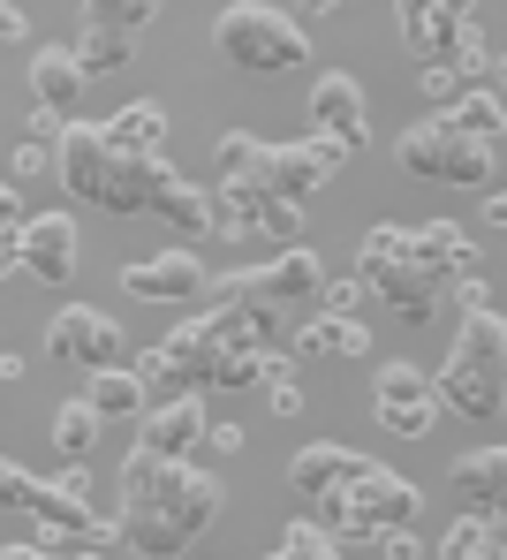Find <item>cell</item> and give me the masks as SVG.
I'll return each mask as SVG.
<instances>
[{
	"instance_id": "6da1fadb",
	"label": "cell",
	"mask_w": 507,
	"mask_h": 560,
	"mask_svg": "<svg viewBox=\"0 0 507 560\" xmlns=\"http://www.w3.org/2000/svg\"><path fill=\"white\" fill-rule=\"evenodd\" d=\"M220 477L198 463H160L144 447H129L121 463V515H114V538L137 560H182L190 538H204L220 523Z\"/></svg>"
},
{
	"instance_id": "7a4b0ae2",
	"label": "cell",
	"mask_w": 507,
	"mask_h": 560,
	"mask_svg": "<svg viewBox=\"0 0 507 560\" xmlns=\"http://www.w3.org/2000/svg\"><path fill=\"white\" fill-rule=\"evenodd\" d=\"M485 266L477 258V243L455 228V220H424V228H372L364 235V288L372 295H387V311L409 318V326H432L439 318V303H447V288L455 280H470Z\"/></svg>"
},
{
	"instance_id": "3957f363",
	"label": "cell",
	"mask_w": 507,
	"mask_h": 560,
	"mask_svg": "<svg viewBox=\"0 0 507 560\" xmlns=\"http://www.w3.org/2000/svg\"><path fill=\"white\" fill-rule=\"evenodd\" d=\"M54 167H61L69 197L106 205V212H152L160 183L175 175L167 160H129V152H114L99 121H69V129H61V144H54Z\"/></svg>"
},
{
	"instance_id": "277c9868",
	"label": "cell",
	"mask_w": 507,
	"mask_h": 560,
	"mask_svg": "<svg viewBox=\"0 0 507 560\" xmlns=\"http://www.w3.org/2000/svg\"><path fill=\"white\" fill-rule=\"evenodd\" d=\"M432 394H439V409H455V417H470V424H493V417L507 409V326H500V303L462 311V334H455L447 364H439V378H432Z\"/></svg>"
},
{
	"instance_id": "5b68a950",
	"label": "cell",
	"mask_w": 507,
	"mask_h": 560,
	"mask_svg": "<svg viewBox=\"0 0 507 560\" xmlns=\"http://www.w3.org/2000/svg\"><path fill=\"white\" fill-rule=\"evenodd\" d=\"M212 54L250 69V77H281V69H304L310 61V31L288 8H266V0H235L212 15Z\"/></svg>"
},
{
	"instance_id": "8992f818",
	"label": "cell",
	"mask_w": 507,
	"mask_h": 560,
	"mask_svg": "<svg viewBox=\"0 0 507 560\" xmlns=\"http://www.w3.org/2000/svg\"><path fill=\"white\" fill-rule=\"evenodd\" d=\"M266 137H250V129H227L220 137V152H212V235H227V243H250L258 235V220H266V205H273V183H266Z\"/></svg>"
},
{
	"instance_id": "52a82bcc",
	"label": "cell",
	"mask_w": 507,
	"mask_h": 560,
	"mask_svg": "<svg viewBox=\"0 0 507 560\" xmlns=\"http://www.w3.org/2000/svg\"><path fill=\"white\" fill-rule=\"evenodd\" d=\"M416 508H424V500H416V485L394 477L387 463H372L349 492H341V500H326V508H318V523H326V530H349L356 546H379L387 530H416Z\"/></svg>"
},
{
	"instance_id": "ba28073f",
	"label": "cell",
	"mask_w": 507,
	"mask_h": 560,
	"mask_svg": "<svg viewBox=\"0 0 507 560\" xmlns=\"http://www.w3.org/2000/svg\"><path fill=\"white\" fill-rule=\"evenodd\" d=\"M402 167H409V175H424V183L477 189V183H493V175H500V152L470 144L447 114H432V121H409V129H402Z\"/></svg>"
},
{
	"instance_id": "9c48e42d",
	"label": "cell",
	"mask_w": 507,
	"mask_h": 560,
	"mask_svg": "<svg viewBox=\"0 0 507 560\" xmlns=\"http://www.w3.org/2000/svg\"><path fill=\"white\" fill-rule=\"evenodd\" d=\"M212 288H220V303H273V311H288V303H310V295L326 288V258H318L310 243H288L273 266L227 273V280H212Z\"/></svg>"
},
{
	"instance_id": "30bf717a",
	"label": "cell",
	"mask_w": 507,
	"mask_h": 560,
	"mask_svg": "<svg viewBox=\"0 0 507 560\" xmlns=\"http://www.w3.org/2000/svg\"><path fill=\"white\" fill-rule=\"evenodd\" d=\"M152 15H160L152 0H121V8H114V0H92V8H84V31H76V46H69V61L84 69V84H92V77H114V69L137 54V31H144Z\"/></svg>"
},
{
	"instance_id": "8fae6325",
	"label": "cell",
	"mask_w": 507,
	"mask_h": 560,
	"mask_svg": "<svg viewBox=\"0 0 507 560\" xmlns=\"http://www.w3.org/2000/svg\"><path fill=\"white\" fill-rule=\"evenodd\" d=\"M46 349L54 357H69V364H84V372H121V326L92 311V303H69V311H54V326H46Z\"/></svg>"
},
{
	"instance_id": "7c38bea8",
	"label": "cell",
	"mask_w": 507,
	"mask_h": 560,
	"mask_svg": "<svg viewBox=\"0 0 507 560\" xmlns=\"http://www.w3.org/2000/svg\"><path fill=\"white\" fill-rule=\"evenodd\" d=\"M341 160H349L341 144H326V137H296V144H273V152H266V183H273L281 205H296V212H304L310 197L341 175Z\"/></svg>"
},
{
	"instance_id": "4fadbf2b",
	"label": "cell",
	"mask_w": 507,
	"mask_h": 560,
	"mask_svg": "<svg viewBox=\"0 0 507 560\" xmlns=\"http://www.w3.org/2000/svg\"><path fill=\"white\" fill-rule=\"evenodd\" d=\"M372 417L394 432V440H424L439 424V394L416 364H379V386H372Z\"/></svg>"
},
{
	"instance_id": "5bb4252c",
	"label": "cell",
	"mask_w": 507,
	"mask_h": 560,
	"mask_svg": "<svg viewBox=\"0 0 507 560\" xmlns=\"http://www.w3.org/2000/svg\"><path fill=\"white\" fill-rule=\"evenodd\" d=\"M394 23H402L409 54H416L424 69H447V61L462 54V38L477 31V15H470V8H455V0H402V8H394Z\"/></svg>"
},
{
	"instance_id": "9a60e30c",
	"label": "cell",
	"mask_w": 507,
	"mask_h": 560,
	"mask_svg": "<svg viewBox=\"0 0 507 560\" xmlns=\"http://www.w3.org/2000/svg\"><path fill=\"white\" fill-rule=\"evenodd\" d=\"M310 137L341 144V152H364L372 144V114H364V84L349 69H326L310 84Z\"/></svg>"
},
{
	"instance_id": "2e32d148",
	"label": "cell",
	"mask_w": 507,
	"mask_h": 560,
	"mask_svg": "<svg viewBox=\"0 0 507 560\" xmlns=\"http://www.w3.org/2000/svg\"><path fill=\"white\" fill-rule=\"evenodd\" d=\"M364 469H372V455H356V447H341V440H310V447H296V463H288V485H296L304 508H326V500H341Z\"/></svg>"
},
{
	"instance_id": "e0dca14e",
	"label": "cell",
	"mask_w": 507,
	"mask_h": 560,
	"mask_svg": "<svg viewBox=\"0 0 507 560\" xmlns=\"http://www.w3.org/2000/svg\"><path fill=\"white\" fill-rule=\"evenodd\" d=\"M23 515L46 530V553H54L61 538H114V515H99L92 492H69V485H31Z\"/></svg>"
},
{
	"instance_id": "ac0fdd59",
	"label": "cell",
	"mask_w": 507,
	"mask_h": 560,
	"mask_svg": "<svg viewBox=\"0 0 507 560\" xmlns=\"http://www.w3.org/2000/svg\"><path fill=\"white\" fill-rule=\"evenodd\" d=\"M204 394H175V401H152L144 409V424H137V447L144 455H160V463H190L204 440Z\"/></svg>"
},
{
	"instance_id": "d6986e66",
	"label": "cell",
	"mask_w": 507,
	"mask_h": 560,
	"mask_svg": "<svg viewBox=\"0 0 507 560\" xmlns=\"http://www.w3.org/2000/svg\"><path fill=\"white\" fill-rule=\"evenodd\" d=\"M121 288L137 295V303H190V295H204L212 288V273L198 266V250H160V258H137L129 273H121Z\"/></svg>"
},
{
	"instance_id": "ffe728a7",
	"label": "cell",
	"mask_w": 507,
	"mask_h": 560,
	"mask_svg": "<svg viewBox=\"0 0 507 560\" xmlns=\"http://www.w3.org/2000/svg\"><path fill=\"white\" fill-rule=\"evenodd\" d=\"M15 243H23V273L31 280L61 288V280L76 273V220H69V212H31V220L15 228Z\"/></svg>"
},
{
	"instance_id": "44dd1931",
	"label": "cell",
	"mask_w": 507,
	"mask_h": 560,
	"mask_svg": "<svg viewBox=\"0 0 507 560\" xmlns=\"http://www.w3.org/2000/svg\"><path fill=\"white\" fill-rule=\"evenodd\" d=\"M31 92L46 114H61V121H76V98H84V69L69 61V46H38L31 54Z\"/></svg>"
},
{
	"instance_id": "7402d4cb",
	"label": "cell",
	"mask_w": 507,
	"mask_h": 560,
	"mask_svg": "<svg viewBox=\"0 0 507 560\" xmlns=\"http://www.w3.org/2000/svg\"><path fill=\"white\" fill-rule=\"evenodd\" d=\"M106 129V144L114 152H129V160H167L160 144H167V114L152 106V98H137V106H121L114 121H99Z\"/></svg>"
},
{
	"instance_id": "603a6c76",
	"label": "cell",
	"mask_w": 507,
	"mask_h": 560,
	"mask_svg": "<svg viewBox=\"0 0 507 560\" xmlns=\"http://www.w3.org/2000/svg\"><path fill=\"white\" fill-rule=\"evenodd\" d=\"M500 485H507V455H500V447H470V455H455V492L470 500V515H500Z\"/></svg>"
},
{
	"instance_id": "cb8c5ba5",
	"label": "cell",
	"mask_w": 507,
	"mask_h": 560,
	"mask_svg": "<svg viewBox=\"0 0 507 560\" xmlns=\"http://www.w3.org/2000/svg\"><path fill=\"white\" fill-rule=\"evenodd\" d=\"M296 349H304V357H364V349H372V326H364V318H326V311H318L310 326H296Z\"/></svg>"
},
{
	"instance_id": "d4e9b609",
	"label": "cell",
	"mask_w": 507,
	"mask_h": 560,
	"mask_svg": "<svg viewBox=\"0 0 507 560\" xmlns=\"http://www.w3.org/2000/svg\"><path fill=\"white\" fill-rule=\"evenodd\" d=\"M152 212H160L175 235H212V197H204L198 183H182V175H167V183H160Z\"/></svg>"
},
{
	"instance_id": "484cf974",
	"label": "cell",
	"mask_w": 507,
	"mask_h": 560,
	"mask_svg": "<svg viewBox=\"0 0 507 560\" xmlns=\"http://www.w3.org/2000/svg\"><path fill=\"white\" fill-rule=\"evenodd\" d=\"M447 121H455L470 144H485V152H500V137H507V106H500L493 84H485V92H470V98H455V106H447Z\"/></svg>"
},
{
	"instance_id": "4316f807",
	"label": "cell",
	"mask_w": 507,
	"mask_h": 560,
	"mask_svg": "<svg viewBox=\"0 0 507 560\" xmlns=\"http://www.w3.org/2000/svg\"><path fill=\"white\" fill-rule=\"evenodd\" d=\"M439 560H507V546H500V515H462V523L439 538Z\"/></svg>"
},
{
	"instance_id": "83f0119b",
	"label": "cell",
	"mask_w": 507,
	"mask_h": 560,
	"mask_svg": "<svg viewBox=\"0 0 507 560\" xmlns=\"http://www.w3.org/2000/svg\"><path fill=\"white\" fill-rule=\"evenodd\" d=\"M84 409L92 417H144V386H137V372H92V386H84Z\"/></svg>"
},
{
	"instance_id": "f1b7e54d",
	"label": "cell",
	"mask_w": 507,
	"mask_h": 560,
	"mask_svg": "<svg viewBox=\"0 0 507 560\" xmlns=\"http://www.w3.org/2000/svg\"><path fill=\"white\" fill-rule=\"evenodd\" d=\"M92 447H99V417H92L84 394H76V401L54 409V455H61V463H92Z\"/></svg>"
},
{
	"instance_id": "f546056e",
	"label": "cell",
	"mask_w": 507,
	"mask_h": 560,
	"mask_svg": "<svg viewBox=\"0 0 507 560\" xmlns=\"http://www.w3.org/2000/svg\"><path fill=\"white\" fill-rule=\"evenodd\" d=\"M266 560H341V553L326 546V530H318V523H288V538H281Z\"/></svg>"
},
{
	"instance_id": "4dcf8cb0",
	"label": "cell",
	"mask_w": 507,
	"mask_h": 560,
	"mask_svg": "<svg viewBox=\"0 0 507 560\" xmlns=\"http://www.w3.org/2000/svg\"><path fill=\"white\" fill-rule=\"evenodd\" d=\"M318 295H326V318H364V295H372V288H364V280H326Z\"/></svg>"
},
{
	"instance_id": "1f68e13d",
	"label": "cell",
	"mask_w": 507,
	"mask_h": 560,
	"mask_svg": "<svg viewBox=\"0 0 507 560\" xmlns=\"http://www.w3.org/2000/svg\"><path fill=\"white\" fill-rule=\"evenodd\" d=\"M424 98H432V106H439V114H447V106H455V98H470V84H462V77H455V69H424Z\"/></svg>"
},
{
	"instance_id": "d6a6232c",
	"label": "cell",
	"mask_w": 507,
	"mask_h": 560,
	"mask_svg": "<svg viewBox=\"0 0 507 560\" xmlns=\"http://www.w3.org/2000/svg\"><path fill=\"white\" fill-rule=\"evenodd\" d=\"M31 485H38L31 469H23V463H8V455H0V508H23V500H31Z\"/></svg>"
},
{
	"instance_id": "836d02e7",
	"label": "cell",
	"mask_w": 507,
	"mask_h": 560,
	"mask_svg": "<svg viewBox=\"0 0 507 560\" xmlns=\"http://www.w3.org/2000/svg\"><path fill=\"white\" fill-rule=\"evenodd\" d=\"M235 447H243V424H204L198 455H235Z\"/></svg>"
},
{
	"instance_id": "e575fe53",
	"label": "cell",
	"mask_w": 507,
	"mask_h": 560,
	"mask_svg": "<svg viewBox=\"0 0 507 560\" xmlns=\"http://www.w3.org/2000/svg\"><path fill=\"white\" fill-rule=\"evenodd\" d=\"M46 167H54L46 144H15V175H46ZM15 175H8V183H15Z\"/></svg>"
},
{
	"instance_id": "d590c367",
	"label": "cell",
	"mask_w": 507,
	"mask_h": 560,
	"mask_svg": "<svg viewBox=\"0 0 507 560\" xmlns=\"http://www.w3.org/2000/svg\"><path fill=\"white\" fill-rule=\"evenodd\" d=\"M296 409H304V386H296V372L273 378V417H296Z\"/></svg>"
},
{
	"instance_id": "8d00e7d4",
	"label": "cell",
	"mask_w": 507,
	"mask_h": 560,
	"mask_svg": "<svg viewBox=\"0 0 507 560\" xmlns=\"http://www.w3.org/2000/svg\"><path fill=\"white\" fill-rule=\"evenodd\" d=\"M379 553H394V560H416V553H424V538H416V530H387V538H379Z\"/></svg>"
},
{
	"instance_id": "74e56055",
	"label": "cell",
	"mask_w": 507,
	"mask_h": 560,
	"mask_svg": "<svg viewBox=\"0 0 507 560\" xmlns=\"http://www.w3.org/2000/svg\"><path fill=\"white\" fill-rule=\"evenodd\" d=\"M61 129H69V121H61V114H46V106H38V114H31V144H61Z\"/></svg>"
},
{
	"instance_id": "f35d334b",
	"label": "cell",
	"mask_w": 507,
	"mask_h": 560,
	"mask_svg": "<svg viewBox=\"0 0 507 560\" xmlns=\"http://www.w3.org/2000/svg\"><path fill=\"white\" fill-rule=\"evenodd\" d=\"M23 31H31V15H23V8H15V0H0V46H15V38H23Z\"/></svg>"
},
{
	"instance_id": "ab89813d",
	"label": "cell",
	"mask_w": 507,
	"mask_h": 560,
	"mask_svg": "<svg viewBox=\"0 0 507 560\" xmlns=\"http://www.w3.org/2000/svg\"><path fill=\"white\" fill-rule=\"evenodd\" d=\"M8 228H23V197H15L8 175H0V235H8Z\"/></svg>"
},
{
	"instance_id": "60d3db41",
	"label": "cell",
	"mask_w": 507,
	"mask_h": 560,
	"mask_svg": "<svg viewBox=\"0 0 507 560\" xmlns=\"http://www.w3.org/2000/svg\"><path fill=\"white\" fill-rule=\"evenodd\" d=\"M8 273H23V243H15V228L0 235V280H8Z\"/></svg>"
},
{
	"instance_id": "b9f144b4",
	"label": "cell",
	"mask_w": 507,
	"mask_h": 560,
	"mask_svg": "<svg viewBox=\"0 0 507 560\" xmlns=\"http://www.w3.org/2000/svg\"><path fill=\"white\" fill-rule=\"evenodd\" d=\"M0 560H54L46 546H0Z\"/></svg>"
},
{
	"instance_id": "7bdbcfd3",
	"label": "cell",
	"mask_w": 507,
	"mask_h": 560,
	"mask_svg": "<svg viewBox=\"0 0 507 560\" xmlns=\"http://www.w3.org/2000/svg\"><path fill=\"white\" fill-rule=\"evenodd\" d=\"M15 378H23V357H8V349H0V386H15Z\"/></svg>"
},
{
	"instance_id": "ee69618b",
	"label": "cell",
	"mask_w": 507,
	"mask_h": 560,
	"mask_svg": "<svg viewBox=\"0 0 507 560\" xmlns=\"http://www.w3.org/2000/svg\"><path fill=\"white\" fill-rule=\"evenodd\" d=\"M54 560H99V553H54Z\"/></svg>"
}]
</instances>
